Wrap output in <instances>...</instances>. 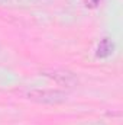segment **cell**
Segmentation results:
<instances>
[{
    "label": "cell",
    "mask_w": 123,
    "mask_h": 125,
    "mask_svg": "<svg viewBox=\"0 0 123 125\" xmlns=\"http://www.w3.org/2000/svg\"><path fill=\"white\" fill-rule=\"evenodd\" d=\"M26 96L33 102L44 103V105H58L67 100L65 92L54 90V89H32L28 92Z\"/></svg>",
    "instance_id": "cell-1"
},
{
    "label": "cell",
    "mask_w": 123,
    "mask_h": 125,
    "mask_svg": "<svg viewBox=\"0 0 123 125\" xmlns=\"http://www.w3.org/2000/svg\"><path fill=\"white\" fill-rule=\"evenodd\" d=\"M114 51V44L110 38H103L100 41V44L97 45V50H96V57L98 58H107L113 54Z\"/></svg>",
    "instance_id": "cell-3"
},
{
    "label": "cell",
    "mask_w": 123,
    "mask_h": 125,
    "mask_svg": "<svg viewBox=\"0 0 123 125\" xmlns=\"http://www.w3.org/2000/svg\"><path fill=\"white\" fill-rule=\"evenodd\" d=\"M44 76L52 79L57 84L60 86H65V87H75L78 84V79L77 76L70 71V70H65V68H48V70H44L42 71Z\"/></svg>",
    "instance_id": "cell-2"
},
{
    "label": "cell",
    "mask_w": 123,
    "mask_h": 125,
    "mask_svg": "<svg viewBox=\"0 0 123 125\" xmlns=\"http://www.w3.org/2000/svg\"><path fill=\"white\" fill-rule=\"evenodd\" d=\"M6 1H7V0H0V6H1V4H4Z\"/></svg>",
    "instance_id": "cell-4"
}]
</instances>
